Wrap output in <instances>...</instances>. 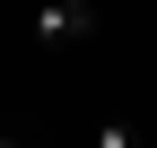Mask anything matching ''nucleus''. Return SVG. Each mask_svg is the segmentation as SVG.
<instances>
[{
  "label": "nucleus",
  "mask_w": 157,
  "mask_h": 148,
  "mask_svg": "<svg viewBox=\"0 0 157 148\" xmlns=\"http://www.w3.org/2000/svg\"><path fill=\"white\" fill-rule=\"evenodd\" d=\"M96 148H140V139H131V122H96Z\"/></svg>",
  "instance_id": "2"
},
{
  "label": "nucleus",
  "mask_w": 157,
  "mask_h": 148,
  "mask_svg": "<svg viewBox=\"0 0 157 148\" xmlns=\"http://www.w3.org/2000/svg\"><path fill=\"white\" fill-rule=\"evenodd\" d=\"M0 148H17V139H0Z\"/></svg>",
  "instance_id": "3"
},
{
  "label": "nucleus",
  "mask_w": 157,
  "mask_h": 148,
  "mask_svg": "<svg viewBox=\"0 0 157 148\" xmlns=\"http://www.w3.org/2000/svg\"><path fill=\"white\" fill-rule=\"evenodd\" d=\"M105 0H35V44H87Z\"/></svg>",
  "instance_id": "1"
}]
</instances>
